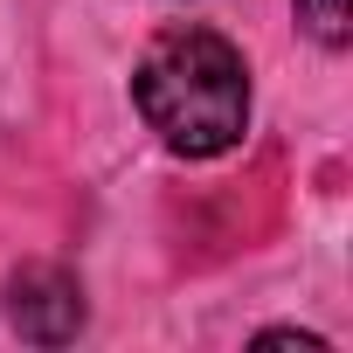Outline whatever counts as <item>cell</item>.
<instances>
[{
  "label": "cell",
  "instance_id": "obj_1",
  "mask_svg": "<svg viewBox=\"0 0 353 353\" xmlns=\"http://www.w3.org/2000/svg\"><path fill=\"white\" fill-rule=\"evenodd\" d=\"M139 118L159 132V145L215 159L250 132V70L243 49L215 28H166L132 77Z\"/></svg>",
  "mask_w": 353,
  "mask_h": 353
},
{
  "label": "cell",
  "instance_id": "obj_3",
  "mask_svg": "<svg viewBox=\"0 0 353 353\" xmlns=\"http://www.w3.org/2000/svg\"><path fill=\"white\" fill-rule=\"evenodd\" d=\"M298 21L312 28V42L339 49L346 42V0H298Z\"/></svg>",
  "mask_w": 353,
  "mask_h": 353
},
{
  "label": "cell",
  "instance_id": "obj_4",
  "mask_svg": "<svg viewBox=\"0 0 353 353\" xmlns=\"http://www.w3.org/2000/svg\"><path fill=\"white\" fill-rule=\"evenodd\" d=\"M256 346H298V353H332L325 339H312V332H256Z\"/></svg>",
  "mask_w": 353,
  "mask_h": 353
},
{
  "label": "cell",
  "instance_id": "obj_2",
  "mask_svg": "<svg viewBox=\"0 0 353 353\" xmlns=\"http://www.w3.org/2000/svg\"><path fill=\"white\" fill-rule=\"evenodd\" d=\"M8 325L28 346H70L83 332V284L63 263H21V270H8Z\"/></svg>",
  "mask_w": 353,
  "mask_h": 353
}]
</instances>
